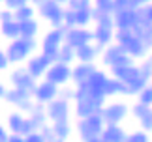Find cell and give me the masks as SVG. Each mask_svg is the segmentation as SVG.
<instances>
[{"label":"cell","mask_w":152,"mask_h":142,"mask_svg":"<svg viewBox=\"0 0 152 142\" xmlns=\"http://www.w3.org/2000/svg\"><path fill=\"white\" fill-rule=\"evenodd\" d=\"M73 93H75V88H68V84L60 86V90H58V96L68 99V101H73Z\"/></svg>","instance_id":"42"},{"label":"cell","mask_w":152,"mask_h":142,"mask_svg":"<svg viewBox=\"0 0 152 142\" xmlns=\"http://www.w3.org/2000/svg\"><path fill=\"white\" fill-rule=\"evenodd\" d=\"M92 41V28L90 26H72L66 28V34H64V43H68L69 47H81L85 43H90Z\"/></svg>","instance_id":"10"},{"label":"cell","mask_w":152,"mask_h":142,"mask_svg":"<svg viewBox=\"0 0 152 142\" xmlns=\"http://www.w3.org/2000/svg\"><path fill=\"white\" fill-rule=\"evenodd\" d=\"M64 6L58 4L56 0H42L36 4V11L39 13L42 19H45L51 26H62L64 19Z\"/></svg>","instance_id":"5"},{"label":"cell","mask_w":152,"mask_h":142,"mask_svg":"<svg viewBox=\"0 0 152 142\" xmlns=\"http://www.w3.org/2000/svg\"><path fill=\"white\" fill-rule=\"evenodd\" d=\"M8 66H10V60L6 56V51H0V71L8 69Z\"/></svg>","instance_id":"47"},{"label":"cell","mask_w":152,"mask_h":142,"mask_svg":"<svg viewBox=\"0 0 152 142\" xmlns=\"http://www.w3.org/2000/svg\"><path fill=\"white\" fill-rule=\"evenodd\" d=\"M92 6V0H69L66 4V8L77 11V9H85V8H90Z\"/></svg>","instance_id":"38"},{"label":"cell","mask_w":152,"mask_h":142,"mask_svg":"<svg viewBox=\"0 0 152 142\" xmlns=\"http://www.w3.org/2000/svg\"><path fill=\"white\" fill-rule=\"evenodd\" d=\"M132 30L148 49H152V22L148 19H145L143 15H137V22L133 25Z\"/></svg>","instance_id":"16"},{"label":"cell","mask_w":152,"mask_h":142,"mask_svg":"<svg viewBox=\"0 0 152 142\" xmlns=\"http://www.w3.org/2000/svg\"><path fill=\"white\" fill-rule=\"evenodd\" d=\"M150 80H152V79H150Z\"/></svg>","instance_id":"54"},{"label":"cell","mask_w":152,"mask_h":142,"mask_svg":"<svg viewBox=\"0 0 152 142\" xmlns=\"http://www.w3.org/2000/svg\"><path fill=\"white\" fill-rule=\"evenodd\" d=\"M36 79L26 71V67H17L13 73H11V84L15 88H23V90L32 92L34 86H36Z\"/></svg>","instance_id":"17"},{"label":"cell","mask_w":152,"mask_h":142,"mask_svg":"<svg viewBox=\"0 0 152 142\" xmlns=\"http://www.w3.org/2000/svg\"><path fill=\"white\" fill-rule=\"evenodd\" d=\"M45 112H47L49 122H60V120H69L72 116V101L56 96L53 101L45 105Z\"/></svg>","instance_id":"7"},{"label":"cell","mask_w":152,"mask_h":142,"mask_svg":"<svg viewBox=\"0 0 152 142\" xmlns=\"http://www.w3.org/2000/svg\"><path fill=\"white\" fill-rule=\"evenodd\" d=\"M51 60L47 56L43 54V52H39V54H36V56H30L26 60V71L30 73L36 80H39V79H43V75H45V71H47V67L51 66Z\"/></svg>","instance_id":"11"},{"label":"cell","mask_w":152,"mask_h":142,"mask_svg":"<svg viewBox=\"0 0 152 142\" xmlns=\"http://www.w3.org/2000/svg\"><path fill=\"white\" fill-rule=\"evenodd\" d=\"M137 22V9L135 8H122L113 11V25L115 28H133Z\"/></svg>","instance_id":"13"},{"label":"cell","mask_w":152,"mask_h":142,"mask_svg":"<svg viewBox=\"0 0 152 142\" xmlns=\"http://www.w3.org/2000/svg\"><path fill=\"white\" fill-rule=\"evenodd\" d=\"M73 112L77 118H85V116H90L94 112H100V109L103 106V103L107 101L105 96H96V93L90 92V88L86 86V82L83 84H77L75 86V93H73Z\"/></svg>","instance_id":"1"},{"label":"cell","mask_w":152,"mask_h":142,"mask_svg":"<svg viewBox=\"0 0 152 142\" xmlns=\"http://www.w3.org/2000/svg\"><path fill=\"white\" fill-rule=\"evenodd\" d=\"M135 9H137V15H143L145 19H148L152 22V2L147 4V6H139V8H135Z\"/></svg>","instance_id":"41"},{"label":"cell","mask_w":152,"mask_h":142,"mask_svg":"<svg viewBox=\"0 0 152 142\" xmlns=\"http://www.w3.org/2000/svg\"><path fill=\"white\" fill-rule=\"evenodd\" d=\"M28 114V118L36 123L38 127H42L43 123H47L49 120H47V112H45V105H42V103H34L32 105V109L26 112Z\"/></svg>","instance_id":"26"},{"label":"cell","mask_w":152,"mask_h":142,"mask_svg":"<svg viewBox=\"0 0 152 142\" xmlns=\"http://www.w3.org/2000/svg\"><path fill=\"white\" fill-rule=\"evenodd\" d=\"M39 133H42V137H43V142H56L53 125H49V123H43V125L39 127Z\"/></svg>","instance_id":"37"},{"label":"cell","mask_w":152,"mask_h":142,"mask_svg":"<svg viewBox=\"0 0 152 142\" xmlns=\"http://www.w3.org/2000/svg\"><path fill=\"white\" fill-rule=\"evenodd\" d=\"M30 2H34V4H38V2H42V0H30Z\"/></svg>","instance_id":"52"},{"label":"cell","mask_w":152,"mask_h":142,"mask_svg":"<svg viewBox=\"0 0 152 142\" xmlns=\"http://www.w3.org/2000/svg\"><path fill=\"white\" fill-rule=\"evenodd\" d=\"M32 97V92H28V90H23V88H10V90H6L4 93V99L6 101H10L13 106H19L23 101H26V99H30Z\"/></svg>","instance_id":"23"},{"label":"cell","mask_w":152,"mask_h":142,"mask_svg":"<svg viewBox=\"0 0 152 142\" xmlns=\"http://www.w3.org/2000/svg\"><path fill=\"white\" fill-rule=\"evenodd\" d=\"M0 32L6 39H15L19 38L21 32H19V21L17 19H10V21H4L0 22Z\"/></svg>","instance_id":"27"},{"label":"cell","mask_w":152,"mask_h":142,"mask_svg":"<svg viewBox=\"0 0 152 142\" xmlns=\"http://www.w3.org/2000/svg\"><path fill=\"white\" fill-rule=\"evenodd\" d=\"M122 8H133V0H113V11Z\"/></svg>","instance_id":"44"},{"label":"cell","mask_w":152,"mask_h":142,"mask_svg":"<svg viewBox=\"0 0 152 142\" xmlns=\"http://www.w3.org/2000/svg\"><path fill=\"white\" fill-rule=\"evenodd\" d=\"M43 79L51 80L53 84L56 86H66L72 82V66L69 64H64V62H53L51 66L47 67V71H45Z\"/></svg>","instance_id":"8"},{"label":"cell","mask_w":152,"mask_h":142,"mask_svg":"<svg viewBox=\"0 0 152 142\" xmlns=\"http://www.w3.org/2000/svg\"><path fill=\"white\" fill-rule=\"evenodd\" d=\"M58 90H60V86L53 84L51 80L47 79H42L36 82V86H34L32 90V99L36 103H42V105H47L49 101H53L56 96H58Z\"/></svg>","instance_id":"9"},{"label":"cell","mask_w":152,"mask_h":142,"mask_svg":"<svg viewBox=\"0 0 152 142\" xmlns=\"http://www.w3.org/2000/svg\"><path fill=\"white\" fill-rule=\"evenodd\" d=\"M92 6H94L98 11L113 13V0H92Z\"/></svg>","instance_id":"36"},{"label":"cell","mask_w":152,"mask_h":142,"mask_svg":"<svg viewBox=\"0 0 152 142\" xmlns=\"http://www.w3.org/2000/svg\"><path fill=\"white\" fill-rule=\"evenodd\" d=\"M10 19H15V17H13V11H11V9H8V8H6V9H2V11H0V22H4V21H10Z\"/></svg>","instance_id":"46"},{"label":"cell","mask_w":152,"mask_h":142,"mask_svg":"<svg viewBox=\"0 0 152 142\" xmlns=\"http://www.w3.org/2000/svg\"><path fill=\"white\" fill-rule=\"evenodd\" d=\"M98 69L94 62H75L72 66V82L75 86L88 80V77Z\"/></svg>","instance_id":"14"},{"label":"cell","mask_w":152,"mask_h":142,"mask_svg":"<svg viewBox=\"0 0 152 142\" xmlns=\"http://www.w3.org/2000/svg\"><path fill=\"white\" fill-rule=\"evenodd\" d=\"M13 17L17 21H26V19H32V17H36V8L28 2L25 6H21V8H17L13 11Z\"/></svg>","instance_id":"30"},{"label":"cell","mask_w":152,"mask_h":142,"mask_svg":"<svg viewBox=\"0 0 152 142\" xmlns=\"http://www.w3.org/2000/svg\"><path fill=\"white\" fill-rule=\"evenodd\" d=\"M92 25V6L75 11V26H90Z\"/></svg>","instance_id":"29"},{"label":"cell","mask_w":152,"mask_h":142,"mask_svg":"<svg viewBox=\"0 0 152 142\" xmlns=\"http://www.w3.org/2000/svg\"><path fill=\"white\" fill-rule=\"evenodd\" d=\"M62 26H64V28H72V26H75V11H73V9H69V8L64 9Z\"/></svg>","instance_id":"39"},{"label":"cell","mask_w":152,"mask_h":142,"mask_svg":"<svg viewBox=\"0 0 152 142\" xmlns=\"http://www.w3.org/2000/svg\"><path fill=\"white\" fill-rule=\"evenodd\" d=\"M109 69H111V75L116 77V79H120L124 84H130V82H133L139 75H141V69H139V66L135 62L128 64V66H113Z\"/></svg>","instance_id":"15"},{"label":"cell","mask_w":152,"mask_h":142,"mask_svg":"<svg viewBox=\"0 0 152 142\" xmlns=\"http://www.w3.org/2000/svg\"><path fill=\"white\" fill-rule=\"evenodd\" d=\"M103 118L100 116V112H94L90 116H85V118H79L77 125V135L83 142H100V135L103 131Z\"/></svg>","instance_id":"2"},{"label":"cell","mask_w":152,"mask_h":142,"mask_svg":"<svg viewBox=\"0 0 152 142\" xmlns=\"http://www.w3.org/2000/svg\"><path fill=\"white\" fill-rule=\"evenodd\" d=\"M150 137L147 131H143V129H139V131H133L130 135H126V140L124 142H148Z\"/></svg>","instance_id":"34"},{"label":"cell","mask_w":152,"mask_h":142,"mask_svg":"<svg viewBox=\"0 0 152 142\" xmlns=\"http://www.w3.org/2000/svg\"><path fill=\"white\" fill-rule=\"evenodd\" d=\"M56 60L73 66V64H75V49L69 47L68 43H62L60 49H58V52H56Z\"/></svg>","instance_id":"28"},{"label":"cell","mask_w":152,"mask_h":142,"mask_svg":"<svg viewBox=\"0 0 152 142\" xmlns=\"http://www.w3.org/2000/svg\"><path fill=\"white\" fill-rule=\"evenodd\" d=\"M120 47L124 49L126 54H130V56H132L135 62H137V60H141V58H145V56H147L148 52H150V49H148V47L143 43L141 39L137 38L135 34H133L130 39H126V41H124V43H122Z\"/></svg>","instance_id":"12"},{"label":"cell","mask_w":152,"mask_h":142,"mask_svg":"<svg viewBox=\"0 0 152 142\" xmlns=\"http://www.w3.org/2000/svg\"><path fill=\"white\" fill-rule=\"evenodd\" d=\"M53 125V131H55V137L56 140H68L69 137H72V123H69V120H60V122H51Z\"/></svg>","instance_id":"25"},{"label":"cell","mask_w":152,"mask_h":142,"mask_svg":"<svg viewBox=\"0 0 152 142\" xmlns=\"http://www.w3.org/2000/svg\"><path fill=\"white\" fill-rule=\"evenodd\" d=\"M19 32L21 38H28V39H36V36L39 32V22L34 19H26V21H19Z\"/></svg>","instance_id":"24"},{"label":"cell","mask_w":152,"mask_h":142,"mask_svg":"<svg viewBox=\"0 0 152 142\" xmlns=\"http://www.w3.org/2000/svg\"><path fill=\"white\" fill-rule=\"evenodd\" d=\"M148 109H150L148 105H145V103H141V101H137L135 105H132L130 112H132V116H133V118H137V120H139V118H141V116H143Z\"/></svg>","instance_id":"40"},{"label":"cell","mask_w":152,"mask_h":142,"mask_svg":"<svg viewBox=\"0 0 152 142\" xmlns=\"http://www.w3.org/2000/svg\"><path fill=\"white\" fill-rule=\"evenodd\" d=\"M10 137V133H8V129H6L4 125H0V142H6Z\"/></svg>","instance_id":"48"},{"label":"cell","mask_w":152,"mask_h":142,"mask_svg":"<svg viewBox=\"0 0 152 142\" xmlns=\"http://www.w3.org/2000/svg\"><path fill=\"white\" fill-rule=\"evenodd\" d=\"M6 90H8V88H6L4 84H0V99H4V93H6Z\"/></svg>","instance_id":"50"},{"label":"cell","mask_w":152,"mask_h":142,"mask_svg":"<svg viewBox=\"0 0 152 142\" xmlns=\"http://www.w3.org/2000/svg\"><path fill=\"white\" fill-rule=\"evenodd\" d=\"M139 123H141V129L147 133H152V106L145 112V114L139 118Z\"/></svg>","instance_id":"35"},{"label":"cell","mask_w":152,"mask_h":142,"mask_svg":"<svg viewBox=\"0 0 152 142\" xmlns=\"http://www.w3.org/2000/svg\"><path fill=\"white\" fill-rule=\"evenodd\" d=\"M128 114H130V106L122 101H113V103L105 101L100 109V116L103 118L105 123H122L128 118Z\"/></svg>","instance_id":"6"},{"label":"cell","mask_w":152,"mask_h":142,"mask_svg":"<svg viewBox=\"0 0 152 142\" xmlns=\"http://www.w3.org/2000/svg\"><path fill=\"white\" fill-rule=\"evenodd\" d=\"M36 39H28V38H15L10 39V45L6 47V56H8L10 64H21L26 62L32 56V52L36 51Z\"/></svg>","instance_id":"3"},{"label":"cell","mask_w":152,"mask_h":142,"mask_svg":"<svg viewBox=\"0 0 152 142\" xmlns=\"http://www.w3.org/2000/svg\"><path fill=\"white\" fill-rule=\"evenodd\" d=\"M23 120L25 116L21 112H11L8 116V127H10V133H19L21 131V125H23Z\"/></svg>","instance_id":"31"},{"label":"cell","mask_w":152,"mask_h":142,"mask_svg":"<svg viewBox=\"0 0 152 142\" xmlns=\"http://www.w3.org/2000/svg\"><path fill=\"white\" fill-rule=\"evenodd\" d=\"M30 0H4V4H6V8L11 9V11H15L17 8H21V6H25L28 4Z\"/></svg>","instance_id":"43"},{"label":"cell","mask_w":152,"mask_h":142,"mask_svg":"<svg viewBox=\"0 0 152 142\" xmlns=\"http://www.w3.org/2000/svg\"><path fill=\"white\" fill-rule=\"evenodd\" d=\"M139 69H141V73L145 77H148V79H152V54L148 52L145 58H141V64H137Z\"/></svg>","instance_id":"33"},{"label":"cell","mask_w":152,"mask_h":142,"mask_svg":"<svg viewBox=\"0 0 152 142\" xmlns=\"http://www.w3.org/2000/svg\"><path fill=\"white\" fill-rule=\"evenodd\" d=\"M113 36H115V28H109V26H102V25H96L92 28V41L98 45V49H103L105 45L113 43Z\"/></svg>","instance_id":"20"},{"label":"cell","mask_w":152,"mask_h":142,"mask_svg":"<svg viewBox=\"0 0 152 142\" xmlns=\"http://www.w3.org/2000/svg\"><path fill=\"white\" fill-rule=\"evenodd\" d=\"M126 135L128 133L122 129L120 123H105L100 135V142H124Z\"/></svg>","instance_id":"18"},{"label":"cell","mask_w":152,"mask_h":142,"mask_svg":"<svg viewBox=\"0 0 152 142\" xmlns=\"http://www.w3.org/2000/svg\"><path fill=\"white\" fill-rule=\"evenodd\" d=\"M100 49L94 41L85 43L81 47H75V62H96L100 58Z\"/></svg>","instance_id":"19"},{"label":"cell","mask_w":152,"mask_h":142,"mask_svg":"<svg viewBox=\"0 0 152 142\" xmlns=\"http://www.w3.org/2000/svg\"><path fill=\"white\" fill-rule=\"evenodd\" d=\"M122 54H124V49H122L118 43H115V41H113V43L105 45L103 49H102V52H100L102 64H103V66H107V67H111Z\"/></svg>","instance_id":"21"},{"label":"cell","mask_w":152,"mask_h":142,"mask_svg":"<svg viewBox=\"0 0 152 142\" xmlns=\"http://www.w3.org/2000/svg\"><path fill=\"white\" fill-rule=\"evenodd\" d=\"M0 2H4V0H0Z\"/></svg>","instance_id":"53"},{"label":"cell","mask_w":152,"mask_h":142,"mask_svg":"<svg viewBox=\"0 0 152 142\" xmlns=\"http://www.w3.org/2000/svg\"><path fill=\"white\" fill-rule=\"evenodd\" d=\"M103 92H105V96H107V97H111V96H126V84L120 79L109 75L107 80H105Z\"/></svg>","instance_id":"22"},{"label":"cell","mask_w":152,"mask_h":142,"mask_svg":"<svg viewBox=\"0 0 152 142\" xmlns=\"http://www.w3.org/2000/svg\"><path fill=\"white\" fill-rule=\"evenodd\" d=\"M25 142H43V137H42V133H39V129L28 133L26 137H25Z\"/></svg>","instance_id":"45"},{"label":"cell","mask_w":152,"mask_h":142,"mask_svg":"<svg viewBox=\"0 0 152 142\" xmlns=\"http://www.w3.org/2000/svg\"><path fill=\"white\" fill-rule=\"evenodd\" d=\"M56 2H58V4H62V6H66V4L69 2V0H56Z\"/></svg>","instance_id":"51"},{"label":"cell","mask_w":152,"mask_h":142,"mask_svg":"<svg viewBox=\"0 0 152 142\" xmlns=\"http://www.w3.org/2000/svg\"><path fill=\"white\" fill-rule=\"evenodd\" d=\"M137 101H141L145 105L152 106V80H148L147 84L143 86V90L137 93Z\"/></svg>","instance_id":"32"},{"label":"cell","mask_w":152,"mask_h":142,"mask_svg":"<svg viewBox=\"0 0 152 142\" xmlns=\"http://www.w3.org/2000/svg\"><path fill=\"white\" fill-rule=\"evenodd\" d=\"M152 0H133V8H139V6H147Z\"/></svg>","instance_id":"49"},{"label":"cell","mask_w":152,"mask_h":142,"mask_svg":"<svg viewBox=\"0 0 152 142\" xmlns=\"http://www.w3.org/2000/svg\"><path fill=\"white\" fill-rule=\"evenodd\" d=\"M64 34H66V28L64 26H51V30L43 36L42 52L51 62H56V52L60 49V45L64 43Z\"/></svg>","instance_id":"4"}]
</instances>
